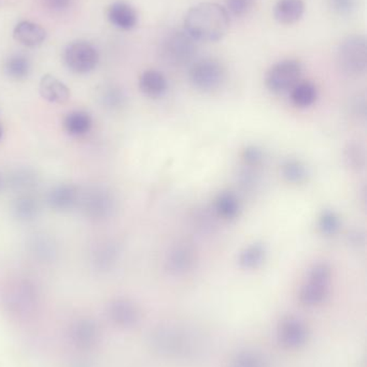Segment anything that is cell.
Returning <instances> with one entry per match:
<instances>
[{
    "instance_id": "obj_6",
    "label": "cell",
    "mask_w": 367,
    "mask_h": 367,
    "mask_svg": "<svg viewBox=\"0 0 367 367\" xmlns=\"http://www.w3.org/2000/svg\"><path fill=\"white\" fill-rule=\"evenodd\" d=\"M302 64L296 59H284L275 64L266 74V88L274 94H282L292 90L300 82Z\"/></svg>"
},
{
    "instance_id": "obj_38",
    "label": "cell",
    "mask_w": 367,
    "mask_h": 367,
    "mask_svg": "<svg viewBox=\"0 0 367 367\" xmlns=\"http://www.w3.org/2000/svg\"><path fill=\"white\" fill-rule=\"evenodd\" d=\"M45 9L53 12H62L71 7L74 0H41Z\"/></svg>"
},
{
    "instance_id": "obj_37",
    "label": "cell",
    "mask_w": 367,
    "mask_h": 367,
    "mask_svg": "<svg viewBox=\"0 0 367 367\" xmlns=\"http://www.w3.org/2000/svg\"><path fill=\"white\" fill-rule=\"evenodd\" d=\"M350 113L351 116L359 121L366 119V99L364 96H356L350 102Z\"/></svg>"
},
{
    "instance_id": "obj_11",
    "label": "cell",
    "mask_w": 367,
    "mask_h": 367,
    "mask_svg": "<svg viewBox=\"0 0 367 367\" xmlns=\"http://www.w3.org/2000/svg\"><path fill=\"white\" fill-rule=\"evenodd\" d=\"M278 339L286 348H298L308 340V329L301 319L286 317L278 327Z\"/></svg>"
},
{
    "instance_id": "obj_39",
    "label": "cell",
    "mask_w": 367,
    "mask_h": 367,
    "mask_svg": "<svg viewBox=\"0 0 367 367\" xmlns=\"http://www.w3.org/2000/svg\"><path fill=\"white\" fill-rule=\"evenodd\" d=\"M365 233L360 229H354L347 234V241L352 247L361 248L365 245Z\"/></svg>"
},
{
    "instance_id": "obj_7",
    "label": "cell",
    "mask_w": 367,
    "mask_h": 367,
    "mask_svg": "<svg viewBox=\"0 0 367 367\" xmlns=\"http://www.w3.org/2000/svg\"><path fill=\"white\" fill-rule=\"evenodd\" d=\"M100 54L94 45L86 41L70 43L64 52V63L74 73L86 74L98 65Z\"/></svg>"
},
{
    "instance_id": "obj_3",
    "label": "cell",
    "mask_w": 367,
    "mask_h": 367,
    "mask_svg": "<svg viewBox=\"0 0 367 367\" xmlns=\"http://www.w3.org/2000/svg\"><path fill=\"white\" fill-rule=\"evenodd\" d=\"M338 67L342 73L352 78L366 71V40L363 36H352L342 41L337 53Z\"/></svg>"
},
{
    "instance_id": "obj_16",
    "label": "cell",
    "mask_w": 367,
    "mask_h": 367,
    "mask_svg": "<svg viewBox=\"0 0 367 367\" xmlns=\"http://www.w3.org/2000/svg\"><path fill=\"white\" fill-rule=\"evenodd\" d=\"M168 88L166 76L158 70H146L139 78V90L148 98H161Z\"/></svg>"
},
{
    "instance_id": "obj_26",
    "label": "cell",
    "mask_w": 367,
    "mask_h": 367,
    "mask_svg": "<svg viewBox=\"0 0 367 367\" xmlns=\"http://www.w3.org/2000/svg\"><path fill=\"white\" fill-rule=\"evenodd\" d=\"M120 248L115 243L105 242L94 251V262L100 269H109L117 262Z\"/></svg>"
},
{
    "instance_id": "obj_13",
    "label": "cell",
    "mask_w": 367,
    "mask_h": 367,
    "mask_svg": "<svg viewBox=\"0 0 367 367\" xmlns=\"http://www.w3.org/2000/svg\"><path fill=\"white\" fill-rule=\"evenodd\" d=\"M109 22L122 30H132L138 23V14L129 4L125 1H115L107 11Z\"/></svg>"
},
{
    "instance_id": "obj_28",
    "label": "cell",
    "mask_w": 367,
    "mask_h": 367,
    "mask_svg": "<svg viewBox=\"0 0 367 367\" xmlns=\"http://www.w3.org/2000/svg\"><path fill=\"white\" fill-rule=\"evenodd\" d=\"M112 313L115 318L122 325H134L138 320L137 308L129 301H117L113 304Z\"/></svg>"
},
{
    "instance_id": "obj_24",
    "label": "cell",
    "mask_w": 367,
    "mask_h": 367,
    "mask_svg": "<svg viewBox=\"0 0 367 367\" xmlns=\"http://www.w3.org/2000/svg\"><path fill=\"white\" fill-rule=\"evenodd\" d=\"M281 175L288 183L303 184L308 177L306 164L300 160L289 158L281 164Z\"/></svg>"
},
{
    "instance_id": "obj_23",
    "label": "cell",
    "mask_w": 367,
    "mask_h": 367,
    "mask_svg": "<svg viewBox=\"0 0 367 367\" xmlns=\"http://www.w3.org/2000/svg\"><path fill=\"white\" fill-rule=\"evenodd\" d=\"M318 98V90L311 82H298L291 90V100L298 108L313 106Z\"/></svg>"
},
{
    "instance_id": "obj_40",
    "label": "cell",
    "mask_w": 367,
    "mask_h": 367,
    "mask_svg": "<svg viewBox=\"0 0 367 367\" xmlns=\"http://www.w3.org/2000/svg\"><path fill=\"white\" fill-rule=\"evenodd\" d=\"M4 185H5V181H4L3 176L0 175V191L3 189Z\"/></svg>"
},
{
    "instance_id": "obj_14",
    "label": "cell",
    "mask_w": 367,
    "mask_h": 367,
    "mask_svg": "<svg viewBox=\"0 0 367 367\" xmlns=\"http://www.w3.org/2000/svg\"><path fill=\"white\" fill-rule=\"evenodd\" d=\"M39 92L45 100L55 104H64L70 99L69 88L51 74H45L41 78Z\"/></svg>"
},
{
    "instance_id": "obj_33",
    "label": "cell",
    "mask_w": 367,
    "mask_h": 367,
    "mask_svg": "<svg viewBox=\"0 0 367 367\" xmlns=\"http://www.w3.org/2000/svg\"><path fill=\"white\" fill-rule=\"evenodd\" d=\"M241 157H243V162L245 166L257 169L263 164L264 160H265L263 150L257 145L247 146L243 150Z\"/></svg>"
},
{
    "instance_id": "obj_2",
    "label": "cell",
    "mask_w": 367,
    "mask_h": 367,
    "mask_svg": "<svg viewBox=\"0 0 367 367\" xmlns=\"http://www.w3.org/2000/svg\"><path fill=\"white\" fill-rule=\"evenodd\" d=\"M332 269L325 262H318L309 269L306 282L300 290L301 303L305 306L313 307L322 304L330 292Z\"/></svg>"
},
{
    "instance_id": "obj_19",
    "label": "cell",
    "mask_w": 367,
    "mask_h": 367,
    "mask_svg": "<svg viewBox=\"0 0 367 367\" xmlns=\"http://www.w3.org/2000/svg\"><path fill=\"white\" fill-rule=\"evenodd\" d=\"M214 212L219 218L222 219H235L240 212V202L238 197L231 191H222L214 200Z\"/></svg>"
},
{
    "instance_id": "obj_1",
    "label": "cell",
    "mask_w": 367,
    "mask_h": 367,
    "mask_svg": "<svg viewBox=\"0 0 367 367\" xmlns=\"http://www.w3.org/2000/svg\"><path fill=\"white\" fill-rule=\"evenodd\" d=\"M230 23V14L226 8L218 4L202 3L187 11L185 32L195 41L216 42L226 36Z\"/></svg>"
},
{
    "instance_id": "obj_30",
    "label": "cell",
    "mask_w": 367,
    "mask_h": 367,
    "mask_svg": "<svg viewBox=\"0 0 367 367\" xmlns=\"http://www.w3.org/2000/svg\"><path fill=\"white\" fill-rule=\"evenodd\" d=\"M237 183L241 191L245 193H252L257 189L260 183V175L257 168L243 166L237 174Z\"/></svg>"
},
{
    "instance_id": "obj_35",
    "label": "cell",
    "mask_w": 367,
    "mask_h": 367,
    "mask_svg": "<svg viewBox=\"0 0 367 367\" xmlns=\"http://www.w3.org/2000/svg\"><path fill=\"white\" fill-rule=\"evenodd\" d=\"M216 217L218 216L216 215V213H211V212L208 211L207 208H202L201 211L195 215V224H197V228H199V230L205 231V232H210V231L214 230V227H216Z\"/></svg>"
},
{
    "instance_id": "obj_36",
    "label": "cell",
    "mask_w": 367,
    "mask_h": 367,
    "mask_svg": "<svg viewBox=\"0 0 367 367\" xmlns=\"http://www.w3.org/2000/svg\"><path fill=\"white\" fill-rule=\"evenodd\" d=\"M330 6L339 16H349L358 8L359 0H329Z\"/></svg>"
},
{
    "instance_id": "obj_12",
    "label": "cell",
    "mask_w": 367,
    "mask_h": 367,
    "mask_svg": "<svg viewBox=\"0 0 367 367\" xmlns=\"http://www.w3.org/2000/svg\"><path fill=\"white\" fill-rule=\"evenodd\" d=\"M80 197L81 193L77 186L62 184L47 193V203L53 211L67 212L79 205Z\"/></svg>"
},
{
    "instance_id": "obj_32",
    "label": "cell",
    "mask_w": 367,
    "mask_h": 367,
    "mask_svg": "<svg viewBox=\"0 0 367 367\" xmlns=\"http://www.w3.org/2000/svg\"><path fill=\"white\" fill-rule=\"evenodd\" d=\"M231 367H266L265 361L255 351H240L233 358Z\"/></svg>"
},
{
    "instance_id": "obj_31",
    "label": "cell",
    "mask_w": 367,
    "mask_h": 367,
    "mask_svg": "<svg viewBox=\"0 0 367 367\" xmlns=\"http://www.w3.org/2000/svg\"><path fill=\"white\" fill-rule=\"evenodd\" d=\"M318 228L323 235L332 236L340 229V219L337 214L331 210H325L318 219Z\"/></svg>"
},
{
    "instance_id": "obj_8",
    "label": "cell",
    "mask_w": 367,
    "mask_h": 367,
    "mask_svg": "<svg viewBox=\"0 0 367 367\" xmlns=\"http://www.w3.org/2000/svg\"><path fill=\"white\" fill-rule=\"evenodd\" d=\"M195 40L185 32H173L167 37L162 53L165 61L171 65L189 63L197 53Z\"/></svg>"
},
{
    "instance_id": "obj_15",
    "label": "cell",
    "mask_w": 367,
    "mask_h": 367,
    "mask_svg": "<svg viewBox=\"0 0 367 367\" xmlns=\"http://www.w3.org/2000/svg\"><path fill=\"white\" fill-rule=\"evenodd\" d=\"M13 37L20 44L26 47H36L42 44L47 38L45 28L36 23L24 20L14 28Z\"/></svg>"
},
{
    "instance_id": "obj_25",
    "label": "cell",
    "mask_w": 367,
    "mask_h": 367,
    "mask_svg": "<svg viewBox=\"0 0 367 367\" xmlns=\"http://www.w3.org/2000/svg\"><path fill=\"white\" fill-rule=\"evenodd\" d=\"M5 72L12 80H16V81L24 80L30 76V59L24 55H12L6 61Z\"/></svg>"
},
{
    "instance_id": "obj_22",
    "label": "cell",
    "mask_w": 367,
    "mask_h": 367,
    "mask_svg": "<svg viewBox=\"0 0 367 367\" xmlns=\"http://www.w3.org/2000/svg\"><path fill=\"white\" fill-rule=\"evenodd\" d=\"M342 160L346 168L354 172H360L366 164V152L361 142L350 141L342 150Z\"/></svg>"
},
{
    "instance_id": "obj_18",
    "label": "cell",
    "mask_w": 367,
    "mask_h": 367,
    "mask_svg": "<svg viewBox=\"0 0 367 367\" xmlns=\"http://www.w3.org/2000/svg\"><path fill=\"white\" fill-rule=\"evenodd\" d=\"M64 129L71 137H83L92 129V116L86 111L68 113L63 121Z\"/></svg>"
},
{
    "instance_id": "obj_10",
    "label": "cell",
    "mask_w": 367,
    "mask_h": 367,
    "mask_svg": "<svg viewBox=\"0 0 367 367\" xmlns=\"http://www.w3.org/2000/svg\"><path fill=\"white\" fill-rule=\"evenodd\" d=\"M153 344L156 349L167 356H178L189 347L185 333L171 325L158 327L153 335Z\"/></svg>"
},
{
    "instance_id": "obj_34",
    "label": "cell",
    "mask_w": 367,
    "mask_h": 367,
    "mask_svg": "<svg viewBox=\"0 0 367 367\" xmlns=\"http://www.w3.org/2000/svg\"><path fill=\"white\" fill-rule=\"evenodd\" d=\"M255 0H226L228 14L240 18L250 13L255 8Z\"/></svg>"
},
{
    "instance_id": "obj_9",
    "label": "cell",
    "mask_w": 367,
    "mask_h": 367,
    "mask_svg": "<svg viewBox=\"0 0 367 367\" xmlns=\"http://www.w3.org/2000/svg\"><path fill=\"white\" fill-rule=\"evenodd\" d=\"M197 261V251L187 242H179L169 249L165 258V269L171 275L189 273Z\"/></svg>"
},
{
    "instance_id": "obj_5",
    "label": "cell",
    "mask_w": 367,
    "mask_h": 367,
    "mask_svg": "<svg viewBox=\"0 0 367 367\" xmlns=\"http://www.w3.org/2000/svg\"><path fill=\"white\" fill-rule=\"evenodd\" d=\"M79 205L86 217L100 222L113 215L117 207V201L113 193L108 189L95 187L81 193Z\"/></svg>"
},
{
    "instance_id": "obj_21",
    "label": "cell",
    "mask_w": 367,
    "mask_h": 367,
    "mask_svg": "<svg viewBox=\"0 0 367 367\" xmlns=\"http://www.w3.org/2000/svg\"><path fill=\"white\" fill-rule=\"evenodd\" d=\"M267 255V248L263 243L255 242L245 247L238 255V263L245 270H255L261 267Z\"/></svg>"
},
{
    "instance_id": "obj_17",
    "label": "cell",
    "mask_w": 367,
    "mask_h": 367,
    "mask_svg": "<svg viewBox=\"0 0 367 367\" xmlns=\"http://www.w3.org/2000/svg\"><path fill=\"white\" fill-rule=\"evenodd\" d=\"M305 4L303 0H278L274 8V16L280 24L292 25L304 16Z\"/></svg>"
},
{
    "instance_id": "obj_41",
    "label": "cell",
    "mask_w": 367,
    "mask_h": 367,
    "mask_svg": "<svg viewBox=\"0 0 367 367\" xmlns=\"http://www.w3.org/2000/svg\"><path fill=\"white\" fill-rule=\"evenodd\" d=\"M3 135H4V129H3V127H1V126H0V140H1V138H3Z\"/></svg>"
},
{
    "instance_id": "obj_29",
    "label": "cell",
    "mask_w": 367,
    "mask_h": 367,
    "mask_svg": "<svg viewBox=\"0 0 367 367\" xmlns=\"http://www.w3.org/2000/svg\"><path fill=\"white\" fill-rule=\"evenodd\" d=\"M103 106L109 110H120L127 103V95L123 90L117 86L107 88L100 95Z\"/></svg>"
},
{
    "instance_id": "obj_20",
    "label": "cell",
    "mask_w": 367,
    "mask_h": 367,
    "mask_svg": "<svg viewBox=\"0 0 367 367\" xmlns=\"http://www.w3.org/2000/svg\"><path fill=\"white\" fill-rule=\"evenodd\" d=\"M12 214L16 219L23 222L34 220L40 211L38 200L30 195H21L11 205Z\"/></svg>"
},
{
    "instance_id": "obj_4",
    "label": "cell",
    "mask_w": 367,
    "mask_h": 367,
    "mask_svg": "<svg viewBox=\"0 0 367 367\" xmlns=\"http://www.w3.org/2000/svg\"><path fill=\"white\" fill-rule=\"evenodd\" d=\"M192 85L201 92H210L221 88L226 81V69L220 61L204 59L195 61L189 72Z\"/></svg>"
},
{
    "instance_id": "obj_27",
    "label": "cell",
    "mask_w": 367,
    "mask_h": 367,
    "mask_svg": "<svg viewBox=\"0 0 367 367\" xmlns=\"http://www.w3.org/2000/svg\"><path fill=\"white\" fill-rule=\"evenodd\" d=\"M37 175L33 171L16 170L9 176V186L14 191H30L37 185Z\"/></svg>"
}]
</instances>
